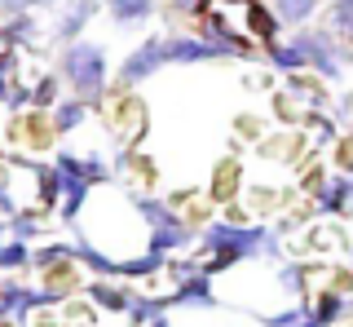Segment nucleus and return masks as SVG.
<instances>
[{
    "instance_id": "f257e3e1",
    "label": "nucleus",
    "mask_w": 353,
    "mask_h": 327,
    "mask_svg": "<svg viewBox=\"0 0 353 327\" xmlns=\"http://www.w3.org/2000/svg\"><path fill=\"white\" fill-rule=\"evenodd\" d=\"M208 248H212V261H208V270H225L234 266L239 257H274L279 252V239L270 230H261V226H221L212 221L203 230Z\"/></svg>"
},
{
    "instance_id": "f03ea898",
    "label": "nucleus",
    "mask_w": 353,
    "mask_h": 327,
    "mask_svg": "<svg viewBox=\"0 0 353 327\" xmlns=\"http://www.w3.org/2000/svg\"><path fill=\"white\" fill-rule=\"evenodd\" d=\"M66 80L80 97H97L102 93V80H106V53L97 45H71L66 49Z\"/></svg>"
},
{
    "instance_id": "7ed1b4c3",
    "label": "nucleus",
    "mask_w": 353,
    "mask_h": 327,
    "mask_svg": "<svg viewBox=\"0 0 353 327\" xmlns=\"http://www.w3.org/2000/svg\"><path fill=\"white\" fill-rule=\"evenodd\" d=\"M296 49L305 53V62L323 75V80H340V75H345V62L353 58V49H340L327 31H301V36H296Z\"/></svg>"
},
{
    "instance_id": "20e7f679",
    "label": "nucleus",
    "mask_w": 353,
    "mask_h": 327,
    "mask_svg": "<svg viewBox=\"0 0 353 327\" xmlns=\"http://www.w3.org/2000/svg\"><path fill=\"white\" fill-rule=\"evenodd\" d=\"M137 212L150 221V252H172V248L190 244V230H185V221H181V217H172L163 204L137 199Z\"/></svg>"
},
{
    "instance_id": "39448f33",
    "label": "nucleus",
    "mask_w": 353,
    "mask_h": 327,
    "mask_svg": "<svg viewBox=\"0 0 353 327\" xmlns=\"http://www.w3.org/2000/svg\"><path fill=\"white\" fill-rule=\"evenodd\" d=\"M163 62H168L163 40H146L141 49H132V58L124 62V71H119V75H124V84H137V80H146V75H154Z\"/></svg>"
},
{
    "instance_id": "423d86ee",
    "label": "nucleus",
    "mask_w": 353,
    "mask_h": 327,
    "mask_svg": "<svg viewBox=\"0 0 353 327\" xmlns=\"http://www.w3.org/2000/svg\"><path fill=\"white\" fill-rule=\"evenodd\" d=\"M353 208V177H327L318 181V212H345Z\"/></svg>"
},
{
    "instance_id": "0eeeda50",
    "label": "nucleus",
    "mask_w": 353,
    "mask_h": 327,
    "mask_svg": "<svg viewBox=\"0 0 353 327\" xmlns=\"http://www.w3.org/2000/svg\"><path fill=\"white\" fill-rule=\"evenodd\" d=\"M163 53H168V62H208V58H221L216 45H208V40H163Z\"/></svg>"
},
{
    "instance_id": "6e6552de",
    "label": "nucleus",
    "mask_w": 353,
    "mask_h": 327,
    "mask_svg": "<svg viewBox=\"0 0 353 327\" xmlns=\"http://www.w3.org/2000/svg\"><path fill=\"white\" fill-rule=\"evenodd\" d=\"M345 314H349V297H345V292H318V301L309 305V323H314V327H327V323L345 319Z\"/></svg>"
},
{
    "instance_id": "1a4fd4ad",
    "label": "nucleus",
    "mask_w": 353,
    "mask_h": 327,
    "mask_svg": "<svg viewBox=\"0 0 353 327\" xmlns=\"http://www.w3.org/2000/svg\"><path fill=\"white\" fill-rule=\"evenodd\" d=\"M274 31H279V14H270L261 0H248V36L274 40Z\"/></svg>"
},
{
    "instance_id": "9d476101",
    "label": "nucleus",
    "mask_w": 353,
    "mask_h": 327,
    "mask_svg": "<svg viewBox=\"0 0 353 327\" xmlns=\"http://www.w3.org/2000/svg\"><path fill=\"white\" fill-rule=\"evenodd\" d=\"M154 9V0H110V18H115V23H141V18H146Z\"/></svg>"
},
{
    "instance_id": "9b49d317",
    "label": "nucleus",
    "mask_w": 353,
    "mask_h": 327,
    "mask_svg": "<svg viewBox=\"0 0 353 327\" xmlns=\"http://www.w3.org/2000/svg\"><path fill=\"white\" fill-rule=\"evenodd\" d=\"M93 14H97V5H93V0H80V5H71V9H66V18H62V36H66V40H75Z\"/></svg>"
},
{
    "instance_id": "f8f14e48",
    "label": "nucleus",
    "mask_w": 353,
    "mask_h": 327,
    "mask_svg": "<svg viewBox=\"0 0 353 327\" xmlns=\"http://www.w3.org/2000/svg\"><path fill=\"white\" fill-rule=\"evenodd\" d=\"M279 5V23H309L314 18V9H318V0H274Z\"/></svg>"
},
{
    "instance_id": "ddd939ff",
    "label": "nucleus",
    "mask_w": 353,
    "mask_h": 327,
    "mask_svg": "<svg viewBox=\"0 0 353 327\" xmlns=\"http://www.w3.org/2000/svg\"><path fill=\"white\" fill-rule=\"evenodd\" d=\"M270 62H274V67H283V71H301V67H309L305 53L296 49V40H292V45H274V49H270Z\"/></svg>"
},
{
    "instance_id": "4468645a",
    "label": "nucleus",
    "mask_w": 353,
    "mask_h": 327,
    "mask_svg": "<svg viewBox=\"0 0 353 327\" xmlns=\"http://www.w3.org/2000/svg\"><path fill=\"white\" fill-rule=\"evenodd\" d=\"M331 31L353 45V0H336V5H331Z\"/></svg>"
},
{
    "instance_id": "2eb2a0df",
    "label": "nucleus",
    "mask_w": 353,
    "mask_h": 327,
    "mask_svg": "<svg viewBox=\"0 0 353 327\" xmlns=\"http://www.w3.org/2000/svg\"><path fill=\"white\" fill-rule=\"evenodd\" d=\"M172 301H181V305H208V301H212V288H208L203 279H190V283H181V288H176Z\"/></svg>"
},
{
    "instance_id": "dca6fc26",
    "label": "nucleus",
    "mask_w": 353,
    "mask_h": 327,
    "mask_svg": "<svg viewBox=\"0 0 353 327\" xmlns=\"http://www.w3.org/2000/svg\"><path fill=\"white\" fill-rule=\"evenodd\" d=\"M84 119V102H66V106H58V119H53V128L58 133H66V128H75Z\"/></svg>"
},
{
    "instance_id": "f3484780",
    "label": "nucleus",
    "mask_w": 353,
    "mask_h": 327,
    "mask_svg": "<svg viewBox=\"0 0 353 327\" xmlns=\"http://www.w3.org/2000/svg\"><path fill=\"white\" fill-rule=\"evenodd\" d=\"M93 297L97 301H102V305H110V310H128V292H119V288H106V283H102V288H93Z\"/></svg>"
},
{
    "instance_id": "a211bd4d",
    "label": "nucleus",
    "mask_w": 353,
    "mask_h": 327,
    "mask_svg": "<svg viewBox=\"0 0 353 327\" xmlns=\"http://www.w3.org/2000/svg\"><path fill=\"white\" fill-rule=\"evenodd\" d=\"M53 97H58V84H53V80H44L40 89H36V102L44 106V102H53Z\"/></svg>"
},
{
    "instance_id": "6ab92c4d",
    "label": "nucleus",
    "mask_w": 353,
    "mask_h": 327,
    "mask_svg": "<svg viewBox=\"0 0 353 327\" xmlns=\"http://www.w3.org/2000/svg\"><path fill=\"white\" fill-rule=\"evenodd\" d=\"M203 5H208V0H172V9H176V14H199Z\"/></svg>"
},
{
    "instance_id": "aec40b11",
    "label": "nucleus",
    "mask_w": 353,
    "mask_h": 327,
    "mask_svg": "<svg viewBox=\"0 0 353 327\" xmlns=\"http://www.w3.org/2000/svg\"><path fill=\"white\" fill-rule=\"evenodd\" d=\"M22 257H27V252H22V248L14 244V248H5V252H0V266H18Z\"/></svg>"
},
{
    "instance_id": "412c9836",
    "label": "nucleus",
    "mask_w": 353,
    "mask_h": 327,
    "mask_svg": "<svg viewBox=\"0 0 353 327\" xmlns=\"http://www.w3.org/2000/svg\"><path fill=\"white\" fill-rule=\"evenodd\" d=\"M27 5H36V0H0V9H9V14H18V9H27Z\"/></svg>"
},
{
    "instance_id": "4be33fe9",
    "label": "nucleus",
    "mask_w": 353,
    "mask_h": 327,
    "mask_svg": "<svg viewBox=\"0 0 353 327\" xmlns=\"http://www.w3.org/2000/svg\"><path fill=\"white\" fill-rule=\"evenodd\" d=\"M0 93L14 97V89H9V67H5V58H0Z\"/></svg>"
},
{
    "instance_id": "5701e85b",
    "label": "nucleus",
    "mask_w": 353,
    "mask_h": 327,
    "mask_svg": "<svg viewBox=\"0 0 353 327\" xmlns=\"http://www.w3.org/2000/svg\"><path fill=\"white\" fill-rule=\"evenodd\" d=\"M331 137H336V128H331L327 119H318V141H331Z\"/></svg>"
},
{
    "instance_id": "b1692460",
    "label": "nucleus",
    "mask_w": 353,
    "mask_h": 327,
    "mask_svg": "<svg viewBox=\"0 0 353 327\" xmlns=\"http://www.w3.org/2000/svg\"><path fill=\"white\" fill-rule=\"evenodd\" d=\"M150 327H168V319H159V314H154V319H150Z\"/></svg>"
},
{
    "instance_id": "393cba45",
    "label": "nucleus",
    "mask_w": 353,
    "mask_h": 327,
    "mask_svg": "<svg viewBox=\"0 0 353 327\" xmlns=\"http://www.w3.org/2000/svg\"><path fill=\"white\" fill-rule=\"evenodd\" d=\"M349 177H353V168H349Z\"/></svg>"
}]
</instances>
